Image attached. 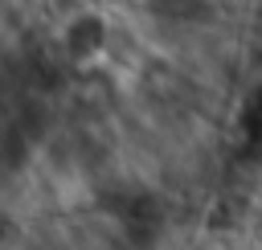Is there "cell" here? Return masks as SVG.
I'll return each instance as SVG.
<instances>
[{"instance_id": "cell-1", "label": "cell", "mask_w": 262, "mask_h": 250, "mask_svg": "<svg viewBox=\"0 0 262 250\" xmlns=\"http://www.w3.org/2000/svg\"><path fill=\"white\" fill-rule=\"evenodd\" d=\"M98 37H102V29H98V20H90V16H82L70 33H66V49L74 53V57H86L90 53V45H98Z\"/></svg>"}]
</instances>
